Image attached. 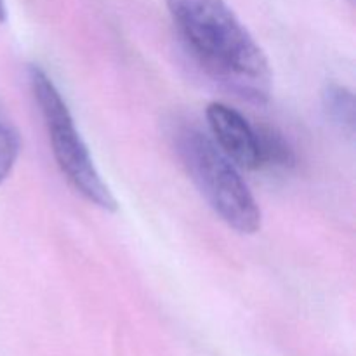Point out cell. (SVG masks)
<instances>
[{
	"label": "cell",
	"mask_w": 356,
	"mask_h": 356,
	"mask_svg": "<svg viewBox=\"0 0 356 356\" xmlns=\"http://www.w3.org/2000/svg\"><path fill=\"white\" fill-rule=\"evenodd\" d=\"M207 124L214 143L221 152L242 169H263L257 125H252L240 111L222 103L207 106Z\"/></svg>",
	"instance_id": "obj_4"
},
{
	"label": "cell",
	"mask_w": 356,
	"mask_h": 356,
	"mask_svg": "<svg viewBox=\"0 0 356 356\" xmlns=\"http://www.w3.org/2000/svg\"><path fill=\"white\" fill-rule=\"evenodd\" d=\"M195 61L222 86L261 103L271 94L270 63L225 0H165Z\"/></svg>",
	"instance_id": "obj_1"
},
{
	"label": "cell",
	"mask_w": 356,
	"mask_h": 356,
	"mask_svg": "<svg viewBox=\"0 0 356 356\" xmlns=\"http://www.w3.org/2000/svg\"><path fill=\"white\" fill-rule=\"evenodd\" d=\"M170 139L190 179L221 221L242 235L259 232L263 221L259 204L235 163L214 139L188 122H177L170 131Z\"/></svg>",
	"instance_id": "obj_2"
},
{
	"label": "cell",
	"mask_w": 356,
	"mask_h": 356,
	"mask_svg": "<svg viewBox=\"0 0 356 356\" xmlns=\"http://www.w3.org/2000/svg\"><path fill=\"white\" fill-rule=\"evenodd\" d=\"M259 134V149L261 163L264 167H275V169H292L298 162L296 152L291 143L287 141L280 131L270 125H257Z\"/></svg>",
	"instance_id": "obj_6"
},
{
	"label": "cell",
	"mask_w": 356,
	"mask_h": 356,
	"mask_svg": "<svg viewBox=\"0 0 356 356\" xmlns=\"http://www.w3.org/2000/svg\"><path fill=\"white\" fill-rule=\"evenodd\" d=\"M21 139L16 129L0 118V184L13 172L19 156Z\"/></svg>",
	"instance_id": "obj_7"
},
{
	"label": "cell",
	"mask_w": 356,
	"mask_h": 356,
	"mask_svg": "<svg viewBox=\"0 0 356 356\" xmlns=\"http://www.w3.org/2000/svg\"><path fill=\"white\" fill-rule=\"evenodd\" d=\"M6 19V3H3V0H0V23Z\"/></svg>",
	"instance_id": "obj_8"
},
{
	"label": "cell",
	"mask_w": 356,
	"mask_h": 356,
	"mask_svg": "<svg viewBox=\"0 0 356 356\" xmlns=\"http://www.w3.org/2000/svg\"><path fill=\"white\" fill-rule=\"evenodd\" d=\"M322 104L327 118L346 134L355 132V96L346 86L330 82L322 90Z\"/></svg>",
	"instance_id": "obj_5"
},
{
	"label": "cell",
	"mask_w": 356,
	"mask_h": 356,
	"mask_svg": "<svg viewBox=\"0 0 356 356\" xmlns=\"http://www.w3.org/2000/svg\"><path fill=\"white\" fill-rule=\"evenodd\" d=\"M28 80L47 129L52 155L65 179L92 205L108 212L117 211V200L94 165L89 148L83 143L58 87L40 66L35 65L28 68Z\"/></svg>",
	"instance_id": "obj_3"
}]
</instances>
